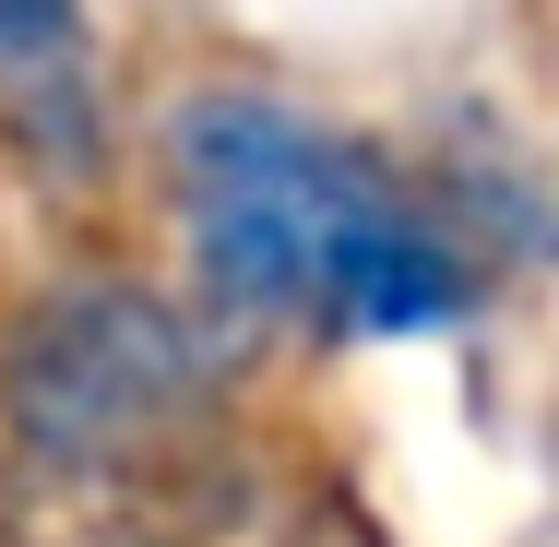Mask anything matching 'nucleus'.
I'll return each instance as SVG.
<instances>
[{
    "instance_id": "obj_1",
    "label": "nucleus",
    "mask_w": 559,
    "mask_h": 547,
    "mask_svg": "<svg viewBox=\"0 0 559 547\" xmlns=\"http://www.w3.org/2000/svg\"><path fill=\"white\" fill-rule=\"evenodd\" d=\"M167 179L191 203V250L226 310L310 333H441L476 298V262L441 215H417L369 143L274 96H191L167 119Z\"/></svg>"
},
{
    "instance_id": "obj_2",
    "label": "nucleus",
    "mask_w": 559,
    "mask_h": 547,
    "mask_svg": "<svg viewBox=\"0 0 559 547\" xmlns=\"http://www.w3.org/2000/svg\"><path fill=\"white\" fill-rule=\"evenodd\" d=\"M0 405H12V429H24L36 464L119 488V476L179 464L191 440L215 429L226 369L155 286H48L12 322Z\"/></svg>"
},
{
    "instance_id": "obj_3",
    "label": "nucleus",
    "mask_w": 559,
    "mask_h": 547,
    "mask_svg": "<svg viewBox=\"0 0 559 547\" xmlns=\"http://www.w3.org/2000/svg\"><path fill=\"white\" fill-rule=\"evenodd\" d=\"M0 143L48 179L96 167V24L84 0H0Z\"/></svg>"
}]
</instances>
